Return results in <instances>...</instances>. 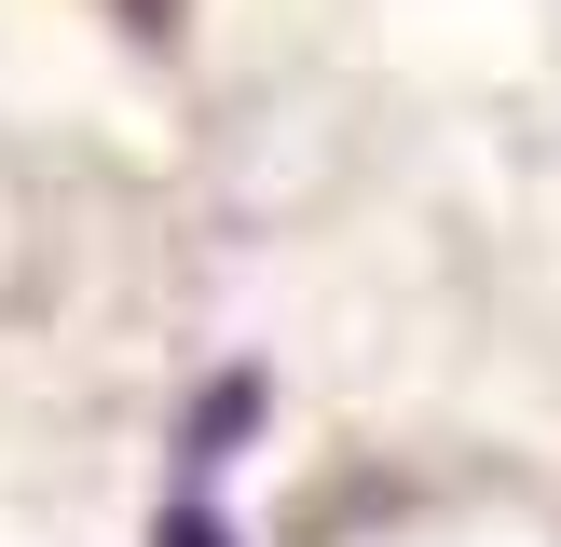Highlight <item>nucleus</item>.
I'll return each mask as SVG.
<instances>
[{
	"label": "nucleus",
	"instance_id": "f257e3e1",
	"mask_svg": "<svg viewBox=\"0 0 561 547\" xmlns=\"http://www.w3.org/2000/svg\"><path fill=\"white\" fill-rule=\"evenodd\" d=\"M151 547H233V534H219V492H206V465H192V479L164 492V520H151Z\"/></svg>",
	"mask_w": 561,
	"mask_h": 547
}]
</instances>
